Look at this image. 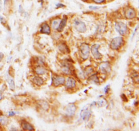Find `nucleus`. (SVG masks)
I'll use <instances>...</instances> for the list:
<instances>
[{
	"mask_svg": "<svg viewBox=\"0 0 139 131\" xmlns=\"http://www.w3.org/2000/svg\"><path fill=\"white\" fill-rule=\"evenodd\" d=\"M90 105H87L86 106H85L81 111L80 113V117H82V119L84 122H87L90 120V117H91V113L92 112L90 110Z\"/></svg>",
	"mask_w": 139,
	"mask_h": 131,
	"instance_id": "f257e3e1",
	"label": "nucleus"
},
{
	"mask_svg": "<svg viewBox=\"0 0 139 131\" xmlns=\"http://www.w3.org/2000/svg\"><path fill=\"white\" fill-rule=\"evenodd\" d=\"M115 29L117 31L119 34L122 35V36H123V35H125L126 33H128V28L127 27V25H125V23H123L122 22H117L115 23Z\"/></svg>",
	"mask_w": 139,
	"mask_h": 131,
	"instance_id": "f03ea898",
	"label": "nucleus"
},
{
	"mask_svg": "<svg viewBox=\"0 0 139 131\" xmlns=\"http://www.w3.org/2000/svg\"><path fill=\"white\" fill-rule=\"evenodd\" d=\"M81 57L83 60H86L90 55V47L86 44H82L79 46Z\"/></svg>",
	"mask_w": 139,
	"mask_h": 131,
	"instance_id": "7ed1b4c3",
	"label": "nucleus"
},
{
	"mask_svg": "<svg viewBox=\"0 0 139 131\" xmlns=\"http://www.w3.org/2000/svg\"><path fill=\"white\" fill-rule=\"evenodd\" d=\"M123 44V39L122 37H116L111 41V48L113 50H117Z\"/></svg>",
	"mask_w": 139,
	"mask_h": 131,
	"instance_id": "20e7f679",
	"label": "nucleus"
},
{
	"mask_svg": "<svg viewBox=\"0 0 139 131\" xmlns=\"http://www.w3.org/2000/svg\"><path fill=\"white\" fill-rule=\"evenodd\" d=\"M74 27L79 33H85V31H86V24L79 19H75L74 20Z\"/></svg>",
	"mask_w": 139,
	"mask_h": 131,
	"instance_id": "39448f33",
	"label": "nucleus"
},
{
	"mask_svg": "<svg viewBox=\"0 0 139 131\" xmlns=\"http://www.w3.org/2000/svg\"><path fill=\"white\" fill-rule=\"evenodd\" d=\"M76 109V106L75 105V104H69L68 105H67V108H66V115L68 116V117H72V116H73L74 114L75 113Z\"/></svg>",
	"mask_w": 139,
	"mask_h": 131,
	"instance_id": "423d86ee",
	"label": "nucleus"
},
{
	"mask_svg": "<svg viewBox=\"0 0 139 131\" xmlns=\"http://www.w3.org/2000/svg\"><path fill=\"white\" fill-rule=\"evenodd\" d=\"M100 47L99 44H94L91 46V52L93 56L96 59H101L102 55L100 52H98V48Z\"/></svg>",
	"mask_w": 139,
	"mask_h": 131,
	"instance_id": "0eeeda50",
	"label": "nucleus"
},
{
	"mask_svg": "<svg viewBox=\"0 0 139 131\" xmlns=\"http://www.w3.org/2000/svg\"><path fill=\"white\" fill-rule=\"evenodd\" d=\"M99 68H100V70H101V72L103 73V74H108L111 70V65H110V63L109 62L101 63L100 64V66H99Z\"/></svg>",
	"mask_w": 139,
	"mask_h": 131,
	"instance_id": "6e6552de",
	"label": "nucleus"
},
{
	"mask_svg": "<svg viewBox=\"0 0 139 131\" xmlns=\"http://www.w3.org/2000/svg\"><path fill=\"white\" fill-rule=\"evenodd\" d=\"M52 82H53V85L56 87H57V86H61V85L65 84V79L63 77L58 76L56 77H54L52 79Z\"/></svg>",
	"mask_w": 139,
	"mask_h": 131,
	"instance_id": "1a4fd4ad",
	"label": "nucleus"
},
{
	"mask_svg": "<svg viewBox=\"0 0 139 131\" xmlns=\"http://www.w3.org/2000/svg\"><path fill=\"white\" fill-rule=\"evenodd\" d=\"M125 17L128 19H132L136 16V12L135 10L132 8H129L125 11Z\"/></svg>",
	"mask_w": 139,
	"mask_h": 131,
	"instance_id": "9d476101",
	"label": "nucleus"
},
{
	"mask_svg": "<svg viewBox=\"0 0 139 131\" xmlns=\"http://www.w3.org/2000/svg\"><path fill=\"white\" fill-rule=\"evenodd\" d=\"M65 86L67 88L72 89V88L75 87V86H76V81L73 78H72V77H68L65 81Z\"/></svg>",
	"mask_w": 139,
	"mask_h": 131,
	"instance_id": "9b49d317",
	"label": "nucleus"
},
{
	"mask_svg": "<svg viewBox=\"0 0 139 131\" xmlns=\"http://www.w3.org/2000/svg\"><path fill=\"white\" fill-rule=\"evenodd\" d=\"M21 127L24 131H34L33 126L25 121H22L21 122Z\"/></svg>",
	"mask_w": 139,
	"mask_h": 131,
	"instance_id": "f8f14e48",
	"label": "nucleus"
},
{
	"mask_svg": "<svg viewBox=\"0 0 139 131\" xmlns=\"http://www.w3.org/2000/svg\"><path fill=\"white\" fill-rule=\"evenodd\" d=\"M50 31H50V27L49 25H48L47 23H44V24L41 25L40 33L49 35V34H50Z\"/></svg>",
	"mask_w": 139,
	"mask_h": 131,
	"instance_id": "ddd939ff",
	"label": "nucleus"
},
{
	"mask_svg": "<svg viewBox=\"0 0 139 131\" xmlns=\"http://www.w3.org/2000/svg\"><path fill=\"white\" fill-rule=\"evenodd\" d=\"M67 17H64L63 19L62 20H60V24H59V26H58V27L57 30L58 31H62L63 30V29L65 28V27L67 25Z\"/></svg>",
	"mask_w": 139,
	"mask_h": 131,
	"instance_id": "4468645a",
	"label": "nucleus"
},
{
	"mask_svg": "<svg viewBox=\"0 0 139 131\" xmlns=\"http://www.w3.org/2000/svg\"><path fill=\"white\" fill-rule=\"evenodd\" d=\"M35 73L37 75H44L47 72L46 69L41 65L37 66L35 68Z\"/></svg>",
	"mask_w": 139,
	"mask_h": 131,
	"instance_id": "2eb2a0df",
	"label": "nucleus"
},
{
	"mask_svg": "<svg viewBox=\"0 0 139 131\" xmlns=\"http://www.w3.org/2000/svg\"><path fill=\"white\" fill-rule=\"evenodd\" d=\"M32 81H33V82L35 84L37 85V86H41V85L44 84V80H43V79L39 76L34 77L33 78V79H32Z\"/></svg>",
	"mask_w": 139,
	"mask_h": 131,
	"instance_id": "dca6fc26",
	"label": "nucleus"
},
{
	"mask_svg": "<svg viewBox=\"0 0 139 131\" xmlns=\"http://www.w3.org/2000/svg\"><path fill=\"white\" fill-rule=\"evenodd\" d=\"M58 49L60 51L63 52V53H65V54H67V53H69V48L67 47V46L65 44H60L58 46Z\"/></svg>",
	"mask_w": 139,
	"mask_h": 131,
	"instance_id": "f3484780",
	"label": "nucleus"
},
{
	"mask_svg": "<svg viewBox=\"0 0 139 131\" xmlns=\"http://www.w3.org/2000/svg\"><path fill=\"white\" fill-rule=\"evenodd\" d=\"M87 81L89 82H90V83H93V84H98L99 79H98V76L96 75V74H94L92 75L89 77Z\"/></svg>",
	"mask_w": 139,
	"mask_h": 131,
	"instance_id": "a211bd4d",
	"label": "nucleus"
},
{
	"mask_svg": "<svg viewBox=\"0 0 139 131\" xmlns=\"http://www.w3.org/2000/svg\"><path fill=\"white\" fill-rule=\"evenodd\" d=\"M62 71L66 75H70L71 74V70L70 67L69 66L68 64H65L63 65V67H62Z\"/></svg>",
	"mask_w": 139,
	"mask_h": 131,
	"instance_id": "6ab92c4d",
	"label": "nucleus"
},
{
	"mask_svg": "<svg viewBox=\"0 0 139 131\" xmlns=\"http://www.w3.org/2000/svg\"><path fill=\"white\" fill-rule=\"evenodd\" d=\"M8 83L10 88L12 90L14 91V90H15V83H14V79H12V78L9 77V78L8 79Z\"/></svg>",
	"mask_w": 139,
	"mask_h": 131,
	"instance_id": "aec40b11",
	"label": "nucleus"
},
{
	"mask_svg": "<svg viewBox=\"0 0 139 131\" xmlns=\"http://www.w3.org/2000/svg\"><path fill=\"white\" fill-rule=\"evenodd\" d=\"M60 19H55L52 22V27L54 29H57L59 24H60Z\"/></svg>",
	"mask_w": 139,
	"mask_h": 131,
	"instance_id": "412c9836",
	"label": "nucleus"
},
{
	"mask_svg": "<svg viewBox=\"0 0 139 131\" xmlns=\"http://www.w3.org/2000/svg\"><path fill=\"white\" fill-rule=\"evenodd\" d=\"M39 102H40V103H39V105L41 106V107L43 109L47 110V109L49 108V105H48V104L47 102H46V101H40Z\"/></svg>",
	"mask_w": 139,
	"mask_h": 131,
	"instance_id": "4be33fe9",
	"label": "nucleus"
},
{
	"mask_svg": "<svg viewBox=\"0 0 139 131\" xmlns=\"http://www.w3.org/2000/svg\"><path fill=\"white\" fill-rule=\"evenodd\" d=\"M8 123V118L6 116H0V124L1 125H6Z\"/></svg>",
	"mask_w": 139,
	"mask_h": 131,
	"instance_id": "5701e85b",
	"label": "nucleus"
},
{
	"mask_svg": "<svg viewBox=\"0 0 139 131\" xmlns=\"http://www.w3.org/2000/svg\"><path fill=\"white\" fill-rule=\"evenodd\" d=\"M96 104H98V107H103L106 104V101L104 98H101V100L98 101V103Z\"/></svg>",
	"mask_w": 139,
	"mask_h": 131,
	"instance_id": "b1692460",
	"label": "nucleus"
},
{
	"mask_svg": "<svg viewBox=\"0 0 139 131\" xmlns=\"http://www.w3.org/2000/svg\"><path fill=\"white\" fill-rule=\"evenodd\" d=\"M109 90H110V85H107V86H105V88H104V93H109Z\"/></svg>",
	"mask_w": 139,
	"mask_h": 131,
	"instance_id": "393cba45",
	"label": "nucleus"
},
{
	"mask_svg": "<svg viewBox=\"0 0 139 131\" xmlns=\"http://www.w3.org/2000/svg\"><path fill=\"white\" fill-rule=\"evenodd\" d=\"M94 2H95L96 3H102L105 1V0H93Z\"/></svg>",
	"mask_w": 139,
	"mask_h": 131,
	"instance_id": "a878e982",
	"label": "nucleus"
},
{
	"mask_svg": "<svg viewBox=\"0 0 139 131\" xmlns=\"http://www.w3.org/2000/svg\"><path fill=\"white\" fill-rule=\"evenodd\" d=\"M89 8L92 9V10H98V9H99L100 8H99V7H96V6H90Z\"/></svg>",
	"mask_w": 139,
	"mask_h": 131,
	"instance_id": "bb28decb",
	"label": "nucleus"
},
{
	"mask_svg": "<svg viewBox=\"0 0 139 131\" xmlns=\"http://www.w3.org/2000/svg\"><path fill=\"white\" fill-rule=\"evenodd\" d=\"M0 21L1 22V23H3V24L6 23V20H5V19H3V17H1V16H0Z\"/></svg>",
	"mask_w": 139,
	"mask_h": 131,
	"instance_id": "cd10ccee",
	"label": "nucleus"
},
{
	"mask_svg": "<svg viewBox=\"0 0 139 131\" xmlns=\"http://www.w3.org/2000/svg\"><path fill=\"white\" fill-rule=\"evenodd\" d=\"M63 7H65V5H63V4H61V3L56 4V8H63Z\"/></svg>",
	"mask_w": 139,
	"mask_h": 131,
	"instance_id": "c85d7f7f",
	"label": "nucleus"
},
{
	"mask_svg": "<svg viewBox=\"0 0 139 131\" xmlns=\"http://www.w3.org/2000/svg\"><path fill=\"white\" fill-rule=\"evenodd\" d=\"M19 12L21 14L23 13V12H24V10H23V8H22V7L21 6H19Z\"/></svg>",
	"mask_w": 139,
	"mask_h": 131,
	"instance_id": "c756f323",
	"label": "nucleus"
},
{
	"mask_svg": "<svg viewBox=\"0 0 139 131\" xmlns=\"http://www.w3.org/2000/svg\"><path fill=\"white\" fill-rule=\"evenodd\" d=\"M8 115H9V116H13V115H15V112H10L8 113Z\"/></svg>",
	"mask_w": 139,
	"mask_h": 131,
	"instance_id": "7c9ffc66",
	"label": "nucleus"
},
{
	"mask_svg": "<svg viewBox=\"0 0 139 131\" xmlns=\"http://www.w3.org/2000/svg\"><path fill=\"white\" fill-rule=\"evenodd\" d=\"M137 29H138V27H136L135 28V30H134V32L133 33V35H132V38H133L134 37V36H135V34H136V31H137Z\"/></svg>",
	"mask_w": 139,
	"mask_h": 131,
	"instance_id": "2f4dec72",
	"label": "nucleus"
},
{
	"mask_svg": "<svg viewBox=\"0 0 139 131\" xmlns=\"http://www.w3.org/2000/svg\"><path fill=\"white\" fill-rule=\"evenodd\" d=\"M3 55L2 52H0V61H1V60L3 59Z\"/></svg>",
	"mask_w": 139,
	"mask_h": 131,
	"instance_id": "473e14b6",
	"label": "nucleus"
},
{
	"mask_svg": "<svg viewBox=\"0 0 139 131\" xmlns=\"http://www.w3.org/2000/svg\"><path fill=\"white\" fill-rule=\"evenodd\" d=\"M0 11H1V1H0Z\"/></svg>",
	"mask_w": 139,
	"mask_h": 131,
	"instance_id": "72a5a7b5",
	"label": "nucleus"
},
{
	"mask_svg": "<svg viewBox=\"0 0 139 131\" xmlns=\"http://www.w3.org/2000/svg\"><path fill=\"white\" fill-rule=\"evenodd\" d=\"M9 0H4V4H5V5H6V3H7V2H8V1Z\"/></svg>",
	"mask_w": 139,
	"mask_h": 131,
	"instance_id": "f704fd0d",
	"label": "nucleus"
},
{
	"mask_svg": "<svg viewBox=\"0 0 139 131\" xmlns=\"http://www.w3.org/2000/svg\"><path fill=\"white\" fill-rule=\"evenodd\" d=\"M82 1H86V0H82Z\"/></svg>",
	"mask_w": 139,
	"mask_h": 131,
	"instance_id": "c9c22d12",
	"label": "nucleus"
}]
</instances>
